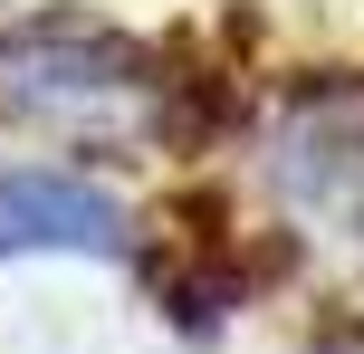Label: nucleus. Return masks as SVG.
Returning a JSON list of instances; mask_svg holds the SVG:
<instances>
[{
    "mask_svg": "<svg viewBox=\"0 0 364 354\" xmlns=\"http://www.w3.org/2000/svg\"><path fill=\"white\" fill-rule=\"evenodd\" d=\"M68 249V259H125V211L58 163H0V259Z\"/></svg>",
    "mask_w": 364,
    "mask_h": 354,
    "instance_id": "20e7f679",
    "label": "nucleus"
},
{
    "mask_svg": "<svg viewBox=\"0 0 364 354\" xmlns=\"http://www.w3.org/2000/svg\"><path fill=\"white\" fill-rule=\"evenodd\" d=\"M0 106L58 134H154L164 48L87 10H38L0 38Z\"/></svg>",
    "mask_w": 364,
    "mask_h": 354,
    "instance_id": "f257e3e1",
    "label": "nucleus"
},
{
    "mask_svg": "<svg viewBox=\"0 0 364 354\" xmlns=\"http://www.w3.org/2000/svg\"><path fill=\"white\" fill-rule=\"evenodd\" d=\"M134 278H144V297L164 306L182 336H211L220 316H240L250 297H269L278 278L297 268V240L288 230H240L230 201L220 192H182V201L154 211V230H134L125 240Z\"/></svg>",
    "mask_w": 364,
    "mask_h": 354,
    "instance_id": "f03ea898",
    "label": "nucleus"
},
{
    "mask_svg": "<svg viewBox=\"0 0 364 354\" xmlns=\"http://www.w3.org/2000/svg\"><path fill=\"white\" fill-rule=\"evenodd\" d=\"M269 172L288 192V211L307 221H336L364 249V77L326 67L297 77L269 115Z\"/></svg>",
    "mask_w": 364,
    "mask_h": 354,
    "instance_id": "7ed1b4c3",
    "label": "nucleus"
}]
</instances>
